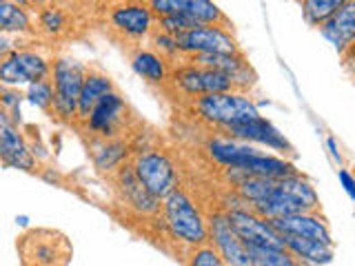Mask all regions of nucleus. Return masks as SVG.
I'll return each mask as SVG.
<instances>
[{
  "label": "nucleus",
  "instance_id": "nucleus-1",
  "mask_svg": "<svg viewBox=\"0 0 355 266\" xmlns=\"http://www.w3.org/2000/svg\"><path fill=\"white\" fill-rule=\"evenodd\" d=\"M20 266H69L73 244L67 233L49 227H36L20 233L16 240Z\"/></svg>",
  "mask_w": 355,
  "mask_h": 266
},
{
  "label": "nucleus",
  "instance_id": "nucleus-2",
  "mask_svg": "<svg viewBox=\"0 0 355 266\" xmlns=\"http://www.w3.org/2000/svg\"><path fill=\"white\" fill-rule=\"evenodd\" d=\"M191 111L207 122L209 127L218 129H231L244 125V122L262 118L253 100L242 91H227V94H214L191 100Z\"/></svg>",
  "mask_w": 355,
  "mask_h": 266
},
{
  "label": "nucleus",
  "instance_id": "nucleus-3",
  "mask_svg": "<svg viewBox=\"0 0 355 266\" xmlns=\"http://www.w3.org/2000/svg\"><path fill=\"white\" fill-rule=\"evenodd\" d=\"M162 220L171 236L191 247H202L209 240V224L200 209L182 188H175L162 200Z\"/></svg>",
  "mask_w": 355,
  "mask_h": 266
},
{
  "label": "nucleus",
  "instance_id": "nucleus-4",
  "mask_svg": "<svg viewBox=\"0 0 355 266\" xmlns=\"http://www.w3.org/2000/svg\"><path fill=\"white\" fill-rule=\"evenodd\" d=\"M87 66L73 58H55L51 62L53 109L51 114L62 122H78V103L87 78Z\"/></svg>",
  "mask_w": 355,
  "mask_h": 266
},
{
  "label": "nucleus",
  "instance_id": "nucleus-5",
  "mask_svg": "<svg viewBox=\"0 0 355 266\" xmlns=\"http://www.w3.org/2000/svg\"><path fill=\"white\" fill-rule=\"evenodd\" d=\"M105 25L116 40L136 44L155 31L158 18L149 3H114L105 5Z\"/></svg>",
  "mask_w": 355,
  "mask_h": 266
},
{
  "label": "nucleus",
  "instance_id": "nucleus-6",
  "mask_svg": "<svg viewBox=\"0 0 355 266\" xmlns=\"http://www.w3.org/2000/svg\"><path fill=\"white\" fill-rule=\"evenodd\" d=\"M169 80L173 89L184 98H202V96H214V94H227V91H238L236 82L229 76L220 73L209 66H200L193 62H182L171 69Z\"/></svg>",
  "mask_w": 355,
  "mask_h": 266
},
{
  "label": "nucleus",
  "instance_id": "nucleus-7",
  "mask_svg": "<svg viewBox=\"0 0 355 266\" xmlns=\"http://www.w3.org/2000/svg\"><path fill=\"white\" fill-rule=\"evenodd\" d=\"M133 169H136L140 182L149 188V193L158 200H164L171 191L178 188V171L169 155L158 149L140 151L133 160Z\"/></svg>",
  "mask_w": 355,
  "mask_h": 266
},
{
  "label": "nucleus",
  "instance_id": "nucleus-8",
  "mask_svg": "<svg viewBox=\"0 0 355 266\" xmlns=\"http://www.w3.org/2000/svg\"><path fill=\"white\" fill-rule=\"evenodd\" d=\"M51 76V64L47 62L44 55L31 49H14L9 55L3 58L0 64V78L3 85H33L49 80Z\"/></svg>",
  "mask_w": 355,
  "mask_h": 266
},
{
  "label": "nucleus",
  "instance_id": "nucleus-9",
  "mask_svg": "<svg viewBox=\"0 0 355 266\" xmlns=\"http://www.w3.org/2000/svg\"><path fill=\"white\" fill-rule=\"evenodd\" d=\"M209 238H211V247L222 255L227 266H255L249 244L238 236V231L233 229L227 213L211 215Z\"/></svg>",
  "mask_w": 355,
  "mask_h": 266
},
{
  "label": "nucleus",
  "instance_id": "nucleus-10",
  "mask_svg": "<svg viewBox=\"0 0 355 266\" xmlns=\"http://www.w3.org/2000/svg\"><path fill=\"white\" fill-rule=\"evenodd\" d=\"M149 7L155 18L184 14L202 27H220L231 31V22L225 16V11L216 3H209V0H153V3H149Z\"/></svg>",
  "mask_w": 355,
  "mask_h": 266
},
{
  "label": "nucleus",
  "instance_id": "nucleus-11",
  "mask_svg": "<svg viewBox=\"0 0 355 266\" xmlns=\"http://www.w3.org/2000/svg\"><path fill=\"white\" fill-rule=\"evenodd\" d=\"M180 55H205V53H240L231 31L220 27H198L175 38Z\"/></svg>",
  "mask_w": 355,
  "mask_h": 266
},
{
  "label": "nucleus",
  "instance_id": "nucleus-12",
  "mask_svg": "<svg viewBox=\"0 0 355 266\" xmlns=\"http://www.w3.org/2000/svg\"><path fill=\"white\" fill-rule=\"evenodd\" d=\"M229 222L233 229L238 231V236L249 244V247L260 249H286L284 238L277 233L269 220L255 215L249 209H233L229 211Z\"/></svg>",
  "mask_w": 355,
  "mask_h": 266
},
{
  "label": "nucleus",
  "instance_id": "nucleus-13",
  "mask_svg": "<svg viewBox=\"0 0 355 266\" xmlns=\"http://www.w3.org/2000/svg\"><path fill=\"white\" fill-rule=\"evenodd\" d=\"M116 186L125 200V204H129L136 213L140 215H155L162 211L160 200L149 193V188L140 182V177L133 169V164H122L116 171Z\"/></svg>",
  "mask_w": 355,
  "mask_h": 266
},
{
  "label": "nucleus",
  "instance_id": "nucleus-14",
  "mask_svg": "<svg viewBox=\"0 0 355 266\" xmlns=\"http://www.w3.org/2000/svg\"><path fill=\"white\" fill-rule=\"evenodd\" d=\"M127 103L118 91L105 96L98 103V107L87 118V129L96 133L98 138H116L120 133V127L125 125Z\"/></svg>",
  "mask_w": 355,
  "mask_h": 266
},
{
  "label": "nucleus",
  "instance_id": "nucleus-15",
  "mask_svg": "<svg viewBox=\"0 0 355 266\" xmlns=\"http://www.w3.org/2000/svg\"><path fill=\"white\" fill-rule=\"evenodd\" d=\"M271 227L280 233L282 238H306V240H318L322 244L333 247L331 231L327 227L324 218H320L318 213H295L286 218L269 220Z\"/></svg>",
  "mask_w": 355,
  "mask_h": 266
},
{
  "label": "nucleus",
  "instance_id": "nucleus-16",
  "mask_svg": "<svg viewBox=\"0 0 355 266\" xmlns=\"http://www.w3.org/2000/svg\"><path fill=\"white\" fill-rule=\"evenodd\" d=\"M0 155H3V162L7 166H14V169L22 171H31L36 166V158L29 151L25 138L18 131V127L11 125L9 114L0 116Z\"/></svg>",
  "mask_w": 355,
  "mask_h": 266
},
{
  "label": "nucleus",
  "instance_id": "nucleus-17",
  "mask_svg": "<svg viewBox=\"0 0 355 266\" xmlns=\"http://www.w3.org/2000/svg\"><path fill=\"white\" fill-rule=\"evenodd\" d=\"M320 33L342 55L347 53L351 49V44L355 42V0L344 3L336 14L320 27Z\"/></svg>",
  "mask_w": 355,
  "mask_h": 266
},
{
  "label": "nucleus",
  "instance_id": "nucleus-18",
  "mask_svg": "<svg viewBox=\"0 0 355 266\" xmlns=\"http://www.w3.org/2000/svg\"><path fill=\"white\" fill-rule=\"evenodd\" d=\"M73 18V5H60V3H47L38 9L36 14V31H40L47 38H62L69 36L76 29Z\"/></svg>",
  "mask_w": 355,
  "mask_h": 266
},
{
  "label": "nucleus",
  "instance_id": "nucleus-19",
  "mask_svg": "<svg viewBox=\"0 0 355 266\" xmlns=\"http://www.w3.org/2000/svg\"><path fill=\"white\" fill-rule=\"evenodd\" d=\"M225 133H229L231 138H238V140H251V142L266 144V147H271L275 151H284V153L293 151L291 144L286 142V138L282 136V133L277 131L271 122H266L264 118L244 122V125H238V127H231Z\"/></svg>",
  "mask_w": 355,
  "mask_h": 266
},
{
  "label": "nucleus",
  "instance_id": "nucleus-20",
  "mask_svg": "<svg viewBox=\"0 0 355 266\" xmlns=\"http://www.w3.org/2000/svg\"><path fill=\"white\" fill-rule=\"evenodd\" d=\"M236 171L244 175H255V177H266V180H284V177L297 175V169L282 158H273V155H264L255 151L247 160H242Z\"/></svg>",
  "mask_w": 355,
  "mask_h": 266
},
{
  "label": "nucleus",
  "instance_id": "nucleus-21",
  "mask_svg": "<svg viewBox=\"0 0 355 266\" xmlns=\"http://www.w3.org/2000/svg\"><path fill=\"white\" fill-rule=\"evenodd\" d=\"M114 82L111 78L98 69H89L87 78H85V85H83V91H80V103H78V120L87 122V118L92 116V111L98 107V103L103 100L105 96L114 94Z\"/></svg>",
  "mask_w": 355,
  "mask_h": 266
},
{
  "label": "nucleus",
  "instance_id": "nucleus-22",
  "mask_svg": "<svg viewBox=\"0 0 355 266\" xmlns=\"http://www.w3.org/2000/svg\"><path fill=\"white\" fill-rule=\"evenodd\" d=\"M129 58H131L133 71L142 76L144 80H149L153 85H162L164 80H169V73H171L169 60L162 58L160 53L136 47L133 51H129Z\"/></svg>",
  "mask_w": 355,
  "mask_h": 266
},
{
  "label": "nucleus",
  "instance_id": "nucleus-23",
  "mask_svg": "<svg viewBox=\"0 0 355 266\" xmlns=\"http://www.w3.org/2000/svg\"><path fill=\"white\" fill-rule=\"evenodd\" d=\"M258 149L249 147V144L233 142L231 138H214L209 142V153L218 164L227 166V169L236 171L242 160H247Z\"/></svg>",
  "mask_w": 355,
  "mask_h": 266
},
{
  "label": "nucleus",
  "instance_id": "nucleus-24",
  "mask_svg": "<svg viewBox=\"0 0 355 266\" xmlns=\"http://www.w3.org/2000/svg\"><path fill=\"white\" fill-rule=\"evenodd\" d=\"M284 247L288 253H293L300 262H311V264H329L333 260V247L322 244L318 240H306V238H284Z\"/></svg>",
  "mask_w": 355,
  "mask_h": 266
},
{
  "label": "nucleus",
  "instance_id": "nucleus-25",
  "mask_svg": "<svg viewBox=\"0 0 355 266\" xmlns=\"http://www.w3.org/2000/svg\"><path fill=\"white\" fill-rule=\"evenodd\" d=\"M0 29L3 33H33V20L22 3H0Z\"/></svg>",
  "mask_w": 355,
  "mask_h": 266
},
{
  "label": "nucleus",
  "instance_id": "nucleus-26",
  "mask_svg": "<svg viewBox=\"0 0 355 266\" xmlns=\"http://www.w3.org/2000/svg\"><path fill=\"white\" fill-rule=\"evenodd\" d=\"M127 144L118 138H98L94 142V162L98 169H120L125 160Z\"/></svg>",
  "mask_w": 355,
  "mask_h": 266
},
{
  "label": "nucleus",
  "instance_id": "nucleus-27",
  "mask_svg": "<svg viewBox=\"0 0 355 266\" xmlns=\"http://www.w3.org/2000/svg\"><path fill=\"white\" fill-rule=\"evenodd\" d=\"M280 186L288 195H293L297 202L309 211V213H318V211H320L318 193H315L313 184H311L306 177H302L300 173L291 175V177H284V180H280Z\"/></svg>",
  "mask_w": 355,
  "mask_h": 266
},
{
  "label": "nucleus",
  "instance_id": "nucleus-28",
  "mask_svg": "<svg viewBox=\"0 0 355 266\" xmlns=\"http://www.w3.org/2000/svg\"><path fill=\"white\" fill-rule=\"evenodd\" d=\"M342 5H344V0H304L302 14L309 25L322 27Z\"/></svg>",
  "mask_w": 355,
  "mask_h": 266
},
{
  "label": "nucleus",
  "instance_id": "nucleus-29",
  "mask_svg": "<svg viewBox=\"0 0 355 266\" xmlns=\"http://www.w3.org/2000/svg\"><path fill=\"white\" fill-rule=\"evenodd\" d=\"M253 253L255 266H302L293 253L286 249H260V247H249Z\"/></svg>",
  "mask_w": 355,
  "mask_h": 266
},
{
  "label": "nucleus",
  "instance_id": "nucleus-30",
  "mask_svg": "<svg viewBox=\"0 0 355 266\" xmlns=\"http://www.w3.org/2000/svg\"><path fill=\"white\" fill-rule=\"evenodd\" d=\"M198 27H202V25H198L193 18H189L184 14H173V16L158 18V29L164 31L166 36H173V38L182 36V33H187V31H193Z\"/></svg>",
  "mask_w": 355,
  "mask_h": 266
},
{
  "label": "nucleus",
  "instance_id": "nucleus-31",
  "mask_svg": "<svg viewBox=\"0 0 355 266\" xmlns=\"http://www.w3.org/2000/svg\"><path fill=\"white\" fill-rule=\"evenodd\" d=\"M27 98L31 100V105H36L44 111L53 109V82L51 80H42V82H33L27 89Z\"/></svg>",
  "mask_w": 355,
  "mask_h": 266
},
{
  "label": "nucleus",
  "instance_id": "nucleus-32",
  "mask_svg": "<svg viewBox=\"0 0 355 266\" xmlns=\"http://www.w3.org/2000/svg\"><path fill=\"white\" fill-rule=\"evenodd\" d=\"M189 266H227V262L211 244H202L189 253Z\"/></svg>",
  "mask_w": 355,
  "mask_h": 266
},
{
  "label": "nucleus",
  "instance_id": "nucleus-33",
  "mask_svg": "<svg viewBox=\"0 0 355 266\" xmlns=\"http://www.w3.org/2000/svg\"><path fill=\"white\" fill-rule=\"evenodd\" d=\"M3 107H5V114H9V109L11 107H20V100L22 96L18 91H14V89H9V87H3Z\"/></svg>",
  "mask_w": 355,
  "mask_h": 266
},
{
  "label": "nucleus",
  "instance_id": "nucleus-34",
  "mask_svg": "<svg viewBox=\"0 0 355 266\" xmlns=\"http://www.w3.org/2000/svg\"><path fill=\"white\" fill-rule=\"evenodd\" d=\"M338 175H340V182H342V186H344V191H347V193L351 195V200L355 202V177H353L347 169H340Z\"/></svg>",
  "mask_w": 355,
  "mask_h": 266
},
{
  "label": "nucleus",
  "instance_id": "nucleus-35",
  "mask_svg": "<svg viewBox=\"0 0 355 266\" xmlns=\"http://www.w3.org/2000/svg\"><path fill=\"white\" fill-rule=\"evenodd\" d=\"M342 60H344V66H347V69H349V73L355 78V42L351 44V49L342 55Z\"/></svg>",
  "mask_w": 355,
  "mask_h": 266
},
{
  "label": "nucleus",
  "instance_id": "nucleus-36",
  "mask_svg": "<svg viewBox=\"0 0 355 266\" xmlns=\"http://www.w3.org/2000/svg\"><path fill=\"white\" fill-rule=\"evenodd\" d=\"M329 149H331V153H333V158H336V160L340 162V153H338V147H336V140H333V138H329Z\"/></svg>",
  "mask_w": 355,
  "mask_h": 266
}]
</instances>
